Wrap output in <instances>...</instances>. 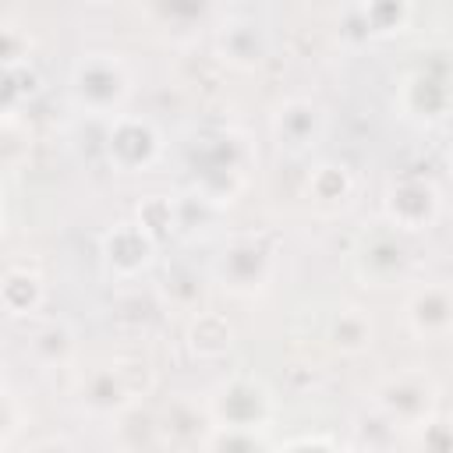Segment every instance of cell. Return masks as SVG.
Wrapping results in <instances>:
<instances>
[{"mask_svg": "<svg viewBox=\"0 0 453 453\" xmlns=\"http://www.w3.org/2000/svg\"><path fill=\"white\" fill-rule=\"evenodd\" d=\"M152 368L142 357H113L81 375L78 400L92 414H124L138 403V396L152 389Z\"/></svg>", "mask_w": 453, "mask_h": 453, "instance_id": "cell-1", "label": "cell"}, {"mask_svg": "<svg viewBox=\"0 0 453 453\" xmlns=\"http://www.w3.org/2000/svg\"><path fill=\"white\" fill-rule=\"evenodd\" d=\"M67 88L78 110H88L92 117H113L131 92V74L117 53H81Z\"/></svg>", "mask_w": 453, "mask_h": 453, "instance_id": "cell-2", "label": "cell"}, {"mask_svg": "<svg viewBox=\"0 0 453 453\" xmlns=\"http://www.w3.org/2000/svg\"><path fill=\"white\" fill-rule=\"evenodd\" d=\"M439 389L425 372H396L382 379L372 393L375 414H382L396 432H414L435 414Z\"/></svg>", "mask_w": 453, "mask_h": 453, "instance_id": "cell-3", "label": "cell"}, {"mask_svg": "<svg viewBox=\"0 0 453 453\" xmlns=\"http://www.w3.org/2000/svg\"><path fill=\"white\" fill-rule=\"evenodd\" d=\"M273 414V396L262 382L255 379H230L223 382L212 396H209V418L216 428H230V432H255L265 428Z\"/></svg>", "mask_w": 453, "mask_h": 453, "instance_id": "cell-4", "label": "cell"}, {"mask_svg": "<svg viewBox=\"0 0 453 453\" xmlns=\"http://www.w3.org/2000/svg\"><path fill=\"white\" fill-rule=\"evenodd\" d=\"M442 212V195L428 177H400L382 195V216L396 234H421Z\"/></svg>", "mask_w": 453, "mask_h": 453, "instance_id": "cell-5", "label": "cell"}, {"mask_svg": "<svg viewBox=\"0 0 453 453\" xmlns=\"http://www.w3.org/2000/svg\"><path fill=\"white\" fill-rule=\"evenodd\" d=\"M273 265H276V251L265 237H237L223 248L216 262V276L223 280V287L237 294H255L269 283Z\"/></svg>", "mask_w": 453, "mask_h": 453, "instance_id": "cell-6", "label": "cell"}, {"mask_svg": "<svg viewBox=\"0 0 453 453\" xmlns=\"http://www.w3.org/2000/svg\"><path fill=\"white\" fill-rule=\"evenodd\" d=\"M106 156L124 173L149 170L159 159V131L145 117L117 113L110 120V131H106Z\"/></svg>", "mask_w": 453, "mask_h": 453, "instance_id": "cell-7", "label": "cell"}, {"mask_svg": "<svg viewBox=\"0 0 453 453\" xmlns=\"http://www.w3.org/2000/svg\"><path fill=\"white\" fill-rule=\"evenodd\" d=\"M403 322L425 343L446 340L453 333V287L442 280L414 287L403 301Z\"/></svg>", "mask_w": 453, "mask_h": 453, "instance_id": "cell-8", "label": "cell"}, {"mask_svg": "<svg viewBox=\"0 0 453 453\" xmlns=\"http://www.w3.org/2000/svg\"><path fill=\"white\" fill-rule=\"evenodd\" d=\"M322 127H326V117L311 99H283L273 113V138L280 149H287L294 156L319 145Z\"/></svg>", "mask_w": 453, "mask_h": 453, "instance_id": "cell-9", "label": "cell"}, {"mask_svg": "<svg viewBox=\"0 0 453 453\" xmlns=\"http://www.w3.org/2000/svg\"><path fill=\"white\" fill-rule=\"evenodd\" d=\"M152 251H156V241H152L138 223H120V226H113V230L103 237L106 265H110L120 280L138 276V273L152 262Z\"/></svg>", "mask_w": 453, "mask_h": 453, "instance_id": "cell-10", "label": "cell"}, {"mask_svg": "<svg viewBox=\"0 0 453 453\" xmlns=\"http://www.w3.org/2000/svg\"><path fill=\"white\" fill-rule=\"evenodd\" d=\"M42 297H46V283H42V273L35 265H21V262H7L4 269V280H0V301H4V311L11 319H28L42 308Z\"/></svg>", "mask_w": 453, "mask_h": 453, "instance_id": "cell-11", "label": "cell"}, {"mask_svg": "<svg viewBox=\"0 0 453 453\" xmlns=\"http://www.w3.org/2000/svg\"><path fill=\"white\" fill-rule=\"evenodd\" d=\"M234 347V326L219 311H198L188 326V350L202 361L223 357Z\"/></svg>", "mask_w": 453, "mask_h": 453, "instance_id": "cell-12", "label": "cell"}, {"mask_svg": "<svg viewBox=\"0 0 453 453\" xmlns=\"http://www.w3.org/2000/svg\"><path fill=\"white\" fill-rule=\"evenodd\" d=\"M372 336H375V326H372V315L357 304H343L333 322H329V343L333 350L340 354H361L372 347Z\"/></svg>", "mask_w": 453, "mask_h": 453, "instance_id": "cell-13", "label": "cell"}, {"mask_svg": "<svg viewBox=\"0 0 453 453\" xmlns=\"http://www.w3.org/2000/svg\"><path fill=\"white\" fill-rule=\"evenodd\" d=\"M357 262H361V273L372 276V280L382 287L386 280H393V276L400 273V265H403V248L396 244L393 234H379L375 241H368V244L361 248Z\"/></svg>", "mask_w": 453, "mask_h": 453, "instance_id": "cell-14", "label": "cell"}, {"mask_svg": "<svg viewBox=\"0 0 453 453\" xmlns=\"http://www.w3.org/2000/svg\"><path fill=\"white\" fill-rule=\"evenodd\" d=\"M354 191V177L343 163H322L308 177V198L319 205H343Z\"/></svg>", "mask_w": 453, "mask_h": 453, "instance_id": "cell-15", "label": "cell"}, {"mask_svg": "<svg viewBox=\"0 0 453 453\" xmlns=\"http://www.w3.org/2000/svg\"><path fill=\"white\" fill-rule=\"evenodd\" d=\"M32 354L42 365H67L74 357V333L67 322H46L32 336Z\"/></svg>", "mask_w": 453, "mask_h": 453, "instance_id": "cell-16", "label": "cell"}, {"mask_svg": "<svg viewBox=\"0 0 453 453\" xmlns=\"http://www.w3.org/2000/svg\"><path fill=\"white\" fill-rule=\"evenodd\" d=\"M418 442V453H453V421L432 414L421 428L411 432Z\"/></svg>", "mask_w": 453, "mask_h": 453, "instance_id": "cell-17", "label": "cell"}, {"mask_svg": "<svg viewBox=\"0 0 453 453\" xmlns=\"http://www.w3.org/2000/svg\"><path fill=\"white\" fill-rule=\"evenodd\" d=\"M138 226H142L152 241H159V237L166 234V226H173V209H170V202H166V198H149V202L138 209Z\"/></svg>", "mask_w": 453, "mask_h": 453, "instance_id": "cell-18", "label": "cell"}, {"mask_svg": "<svg viewBox=\"0 0 453 453\" xmlns=\"http://www.w3.org/2000/svg\"><path fill=\"white\" fill-rule=\"evenodd\" d=\"M25 453H78L67 439H60V435H50V439H39V442H32Z\"/></svg>", "mask_w": 453, "mask_h": 453, "instance_id": "cell-19", "label": "cell"}, {"mask_svg": "<svg viewBox=\"0 0 453 453\" xmlns=\"http://www.w3.org/2000/svg\"><path fill=\"white\" fill-rule=\"evenodd\" d=\"M290 453H333V449H326V446H319V442H304V446H294Z\"/></svg>", "mask_w": 453, "mask_h": 453, "instance_id": "cell-20", "label": "cell"}, {"mask_svg": "<svg viewBox=\"0 0 453 453\" xmlns=\"http://www.w3.org/2000/svg\"><path fill=\"white\" fill-rule=\"evenodd\" d=\"M449 173H453V149H449Z\"/></svg>", "mask_w": 453, "mask_h": 453, "instance_id": "cell-21", "label": "cell"}]
</instances>
